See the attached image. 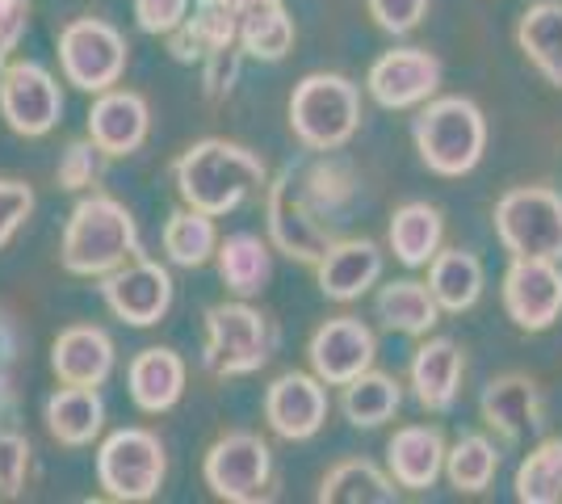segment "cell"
<instances>
[{
	"instance_id": "obj_1",
	"label": "cell",
	"mask_w": 562,
	"mask_h": 504,
	"mask_svg": "<svg viewBox=\"0 0 562 504\" xmlns=\"http://www.w3.org/2000/svg\"><path fill=\"white\" fill-rule=\"evenodd\" d=\"M260 186H265V160L227 139H202L177 160V190L186 206L214 219L235 211Z\"/></svg>"
},
{
	"instance_id": "obj_2",
	"label": "cell",
	"mask_w": 562,
	"mask_h": 504,
	"mask_svg": "<svg viewBox=\"0 0 562 504\" xmlns=\"http://www.w3.org/2000/svg\"><path fill=\"white\" fill-rule=\"evenodd\" d=\"M139 253V232L131 211L110 198V193H93L71 211L68 227H64V244H59V261L76 278H105L117 265H126Z\"/></svg>"
},
{
	"instance_id": "obj_3",
	"label": "cell",
	"mask_w": 562,
	"mask_h": 504,
	"mask_svg": "<svg viewBox=\"0 0 562 504\" xmlns=\"http://www.w3.org/2000/svg\"><path fill=\"white\" fill-rule=\"evenodd\" d=\"M361 126V93L349 76L315 72L290 97V131L311 152H336Z\"/></svg>"
},
{
	"instance_id": "obj_4",
	"label": "cell",
	"mask_w": 562,
	"mask_h": 504,
	"mask_svg": "<svg viewBox=\"0 0 562 504\" xmlns=\"http://www.w3.org/2000/svg\"><path fill=\"white\" fill-rule=\"evenodd\" d=\"M416 147L420 160L441 177H462L483 160L487 122L467 97H441L416 119Z\"/></svg>"
},
{
	"instance_id": "obj_5",
	"label": "cell",
	"mask_w": 562,
	"mask_h": 504,
	"mask_svg": "<svg viewBox=\"0 0 562 504\" xmlns=\"http://www.w3.org/2000/svg\"><path fill=\"white\" fill-rule=\"evenodd\" d=\"M495 232L513 257H562V198L546 186H525L499 198Z\"/></svg>"
},
{
	"instance_id": "obj_6",
	"label": "cell",
	"mask_w": 562,
	"mask_h": 504,
	"mask_svg": "<svg viewBox=\"0 0 562 504\" xmlns=\"http://www.w3.org/2000/svg\"><path fill=\"white\" fill-rule=\"evenodd\" d=\"M165 446L147 429H117L97 455V483L114 501H151L165 483Z\"/></svg>"
},
{
	"instance_id": "obj_7",
	"label": "cell",
	"mask_w": 562,
	"mask_h": 504,
	"mask_svg": "<svg viewBox=\"0 0 562 504\" xmlns=\"http://www.w3.org/2000/svg\"><path fill=\"white\" fill-rule=\"evenodd\" d=\"M269 361L265 315L248 303H218L206 312V370L214 379H239Z\"/></svg>"
},
{
	"instance_id": "obj_8",
	"label": "cell",
	"mask_w": 562,
	"mask_h": 504,
	"mask_svg": "<svg viewBox=\"0 0 562 504\" xmlns=\"http://www.w3.org/2000/svg\"><path fill=\"white\" fill-rule=\"evenodd\" d=\"M59 64H64L68 85L85 89V93H105V89H114L126 68V38L110 22L80 18V22L64 25V34H59Z\"/></svg>"
},
{
	"instance_id": "obj_9",
	"label": "cell",
	"mask_w": 562,
	"mask_h": 504,
	"mask_svg": "<svg viewBox=\"0 0 562 504\" xmlns=\"http://www.w3.org/2000/svg\"><path fill=\"white\" fill-rule=\"evenodd\" d=\"M206 483L218 501L257 504L273 483V455L257 433H227L206 450Z\"/></svg>"
},
{
	"instance_id": "obj_10",
	"label": "cell",
	"mask_w": 562,
	"mask_h": 504,
	"mask_svg": "<svg viewBox=\"0 0 562 504\" xmlns=\"http://www.w3.org/2000/svg\"><path fill=\"white\" fill-rule=\"evenodd\" d=\"M265 211H269V236L278 244L290 261L319 265L324 253L331 248V232H324L315 223V211L303 198V181L294 172H281L278 181L269 186L265 198Z\"/></svg>"
},
{
	"instance_id": "obj_11",
	"label": "cell",
	"mask_w": 562,
	"mask_h": 504,
	"mask_svg": "<svg viewBox=\"0 0 562 504\" xmlns=\"http://www.w3.org/2000/svg\"><path fill=\"white\" fill-rule=\"evenodd\" d=\"M0 114L25 139L47 135L64 114L59 80L38 64H9L0 80Z\"/></svg>"
},
{
	"instance_id": "obj_12",
	"label": "cell",
	"mask_w": 562,
	"mask_h": 504,
	"mask_svg": "<svg viewBox=\"0 0 562 504\" xmlns=\"http://www.w3.org/2000/svg\"><path fill=\"white\" fill-rule=\"evenodd\" d=\"M504 307L525 333H541L562 315V269L546 257H516L504 273Z\"/></svg>"
},
{
	"instance_id": "obj_13",
	"label": "cell",
	"mask_w": 562,
	"mask_h": 504,
	"mask_svg": "<svg viewBox=\"0 0 562 504\" xmlns=\"http://www.w3.org/2000/svg\"><path fill=\"white\" fill-rule=\"evenodd\" d=\"M101 294L117 320H126L135 328H151L165 320L168 303H172V278L156 261H131L105 273Z\"/></svg>"
},
{
	"instance_id": "obj_14",
	"label": "cell",
	"mask_w": 562,
	"mask_h": 504,
	"mask_svg": "<svg viewBox=\"0 0 562 504\" xmlns=\"http://www.w3.org/2000/svg\"><path fill=\"white\" fill-rule=\"evenodd\" d=\"M374 349H378L374 333H370L361 320L340 315V320H328V324L315 328L306 358H311V370L328 387H345V383H352L357 374L370 370Z\"/></svg>"
},
{
	"instance_id": "obj_15",
	"label": "cell",
	"mask_w": 562,
	"mask_h": 504,
	"mask_svg": "<svg viewBox=\"0 0 562 504\" xmlns=\"http://www.w3.org/2000/svg\"><path fill=\"white\" fill-rule=\"evenodd\" d=\"M441 85V59L424 47L386 51L370 68V93L386 110H412L437 93Z\"/></svg>"
},
{
	"instance_id": "obj_16",
	"label": "cell",
	"mask_w": 562,
	"mask_h": 504,
	"mask_svg": "<svg viewBox=\"0 0 562 504\" xmlns=\"http://www.w3.org/2000/svg\"><path fill=\"white\" fill-rule=\"evenodd\" d=\"M265 421L269 429L285 437V441H306L324 429L328 421V395H324V379L315 374H281L278 383L265 395Z\"/></svg>"
},
{
	"instance_id": "obj_17",
	"label": "cell",
	"mask_w": 562,
	"mask_h": 504,
	"mask_svg": "<svg viewBox=\"0 0 562 504\" xmlns=\"http://www.w3.org/2000/svg\"><path fill=\"white\" fill-rule=\"evenodd\" d=\"M147 101L139 93H105L97 97V105L89 110V139H93L105 156H131L139 152L147 139Z\"/></svg>"
},
{
	"instance_id": "obj_18",
	"label": "cell",
	"mask_w": 562,
	"mask_h": 504,
	"mask_svg": "<svg viewBox=\"0 0 562 504\" xmlns=\"http://www.w3.org/2000/svg\"><path fill=\"white\" fill-rule=\"evenodd\" d=\"M50 370L59 374V383L68 387H101L114 370V340L101 328L76 324V328L59 333V340H55Z\"/></svg>"
},
{
	"instance_id": "obj_19",
	"label": "cell",
	"mask_w": 562,
	"mask_h": 504,
	"mask_svg": "<svg viewBox=\"0 0 562 504\" xmlns=\"http://www.w3.org/2000/svg\"><path fill=\"white\" fill-rule=\"evenodd\" d=\"M378 273H382V248L374 240L331 244L319 261V290L336 303H349L374 287Z\"/></svg>"
},
{
	"instance_id": "obj_20",
	"label": "cell",
	"mask_w": 562,
	"mask_h": 504,
	"mask_svg": "<svg viewBox=\"0 0 562 504\" xmlns=\"http://www.w3.org/2000/svg\"><path fill=\"white\" fill-rule=\"evenodd\" d=\"M386 462H391V480L398 488L424 492V488L437 483L441 467H446V441H441V433L428 429V425H407V429H398L391 437Z\"/></svg>"
},
{
	"instance_id": "obj_21",
	"label": "cell",
	"mask_w": 562,
	"mask_h": 504,
	"mask_svg": "<svg viewBox=\"0 0 562 504\" xmlns=\"http://www.w3.org/2000/svg\"><path fill=\"white\" fill-rule=\"evenodd\" d=\"M462 370H467V361H462V349L453 345V340H428L416 349V358H412V387H416V400H420L428 412H446L453 408V400H458V383H462Z\"/></svg>"
},
{
	"instance_id": "obj_22",
	"label": "cell",
	"mask_w": 562,
	"mask_h": 504,
	"mask_svg": "<svg viewBox=\"0 0 562 504\" xmlns=\"http://www.w3.org/2000/svg\"><path fill=\"white\" fill-rule=\"evenodd\" d=\"M235 18L239 13H235L232 4H223V0H198L193 18H186L172 30V55L181 64H193V59H206L214 51L232 47L235 38H239V22Z\"/></svg>"
},
{
	"instance_id": "obj_23",
	"label": "cell",
	"mask_w": 562,
	"mask_h": 504,
	"mask_svg": "<svg viewBox=\"0 0 562 504\" xmlns=\"http://www.w3.org/2000/svg\"><path fill=\"white\" fill-rule=\"evenodd\" d=\"M131 400L143 412H168L186 391V361L172 349H143L131 361Z\"/></svg>"
},
{
	"instance_id": "obj_24",
	"label": "cell",
	"mask_w": 562,
	"mask_h": 504,
	"mask_svg": "<svg viewBox=\"0 0 562 504\" xmlns=\"http://www.w3.org/2000/svg\"><path fill=\"white\" fill-rule=\"evenodd\" d=\"M483 421L499 429L508 441H516L525 429L541 425V395L538 387L520 374H504L483 391Z\"/></svg>"
},
{
	"instance_id": "obj_25",
	"label": "cell",
	"mask_w": 562,
	"mask_h": 504,
	"mask_svg": "<svg viewBox=\"0 0 562 504\" xmlns=\"http://www.w3.org/2000/svg\"><path fill=\"white\" fill-rule=\"evenodd\" d=\"M105 425V404L97 387H68L47 400V429L64 446H89Z\"/></svg>"
},
{
	"instance_id": "obj_26",
	"label": "cell",
	"mask_w": 562,
	"mask_h": 504,
	"mask_svg": "<svg viewBox=\"0 0 562 504\" xmlns=\"http://www.w3.org/2000/svg\"><path fill=\"white\" fill-rule=\"evenodd\" d=\"M516 43L520 51L538 64V72L562 89V4L559 0H541L533 9H525V18L516 25Z\"/></svg>"
},
{
	"instance_id": "obj_27",
	"label": "cell",
	"mask_w": 562,
	"mask_h": 504,
	"mask_svg": "<svg viewBox=\"0 0 562 504\" xmlns=\"http://www.w3.org/2000/svg\"><path fill=\"white\" fill-rule=\"evenodd\" d=\"M428 290L437 294V303L446 312H470L483 294V265L474 253H462V248H449V253H437L432 257V269H428Z\"/></svg>"
},
{
	"instance_id": "obj_28",
	"label": "cell",
	"mask_w": 562,
	"mask_h": 504,
	"mask_svg": "<svg viewBox=\"0 0 562 504\" xmlns=\"http://www.w3.org/2000/svg\"><path fill=\"white\" fill-rule=\"evenodd\" d=\"M446 223L441 211L428 202H407L391 215V248L403 265H428L441 248Z\"/></svg>"
},
{
	"instance_id": "obj_29",
	"label": "cell",
	"mask_w": 562,
	"mask_h": 504,
	"mask_svg": "<svg viewBox=\"0 0 562 504\" xmlns=\"http://www.w3.org/2000/svg\"><path fill=\"white\" fill-rule=\"evenodd\" d=\"M239 43L252 59H269V64L285 59V51L294 47V22H290L285 4L281 0L248 4L239 13Z\"/></svg>"
},
{
	"instance_id": "obj_30",
	"label": "cell",
	"mask_w": 562,
	"mask_h": 504,
	"mask_svg": "<svg viewBox=\"0 0 562 504\" xmlns=\"http://www.w3.org/2000/svg\"><path fill=\"white\" fill-rule=\"evenodd\" d=\"M218 273L227 290L235 294H260L269 273H273V257H269V244L252 236V232H239V236H227L218 244Z\"/></svg>"
},
{
	"instance_id": "obj_31",
	"label": "cell",
	"mask_w": 562,
	"mask_h": 504,
	"mask_svg": "<svg viewBox=\"0 0 562 504\" xmlns=\"http://www.w3.org/2000/svg\"><path fill=\"white\" fill-rule=\"evenodd\" d=\"M374 307H378V320L386 328L407 336H424L437 324V315H441L437 294L428 287H420V282H391V287H382Z\"/></svg>"
},
{
	"instance_id": "obj_32",
	"label": "cell",
	"mask_w": 562,
	"mask_h": 504,
	"mask_svg": "<svg viewBox=\"0 0 562 504\" xmlns=\"http://www.w3.org/2000/svg\"><path fill=\"white\" fill-rule=\"evenodd\" d=\"M319 501L324 504H391L395 501V488L391 480L378 471L374 462L366 458H349L340 467H331L324 483H319Z\"/></svg>"
},
{
	"instance_id": "obj_33",
	"label": "cell",
	"mask_w": 562,
	"mask_h": 504,
	"mask_svg": "<svg viewBox=\"0 0 562 504\" xmlns=\"http://www.w3.org/2000/svg\"><path fill=\"white\" fill-rule=\"evenodd\" d=\"M403 404V391L391 374H378V370H366L357 374L352 383H345V416H349L357 429H378L386 425L391 416Z\"/></svg>"
},
{
	"instance_id": "obj_34",
	"label": "cell",
	"mask_w": 562,
	"mask_h": 504,
	"mask_svg": "<svg viewBox=\"0 0 562 504\" xmlns=\"http://www.w3.org/2000/svg\"><path fill=\"white\" fill-rule=\"evenodd\" d=\"M165 253L172 265L198 269L218 253V232H214V215L206 211H172L165 223Z\"/></svg>"
},
{
	"instance_id": "obj_35",
	"label": "cell",
	"mask_w": 562,
	"mask_h": 504,
	"mask_svg": "<svg viewBox=\"0 0 562 504\" xmlns=\"http://www.w3.org/2000/svg\"><path fill=\"white\" fill-rule=\"evenodd\" d=\"M516 501L554 504L562 501V437L541 441L516 471Z\"/></svg>"
},
{
	"instance_id": "obj_36",
	"label": "cell",
	"mask_w": 562,
	"mask_h": 504,
	"mask_svg": "<svg viewBox=\"0 0 562 504\" xmlns=\"http://www.w3.org/2000/svg\"><path fill=\"white\" fill-rule=\"evenodd\" d=\"M495 467H499V455H495V446L487 437H479V433H470L462 437L453 450L446 455V471H449V483L458 488V492H483L487 483L495 480Z\"/></svg>"
},
{
	"instance_id": "obj_37",
	"label": "cell",
	"mask_w": 562,
	"mask_h": 504,
	"mask_svg": "<svg viewBox=\"0 0 562 504\" xmlns=\"http://www.w3.org/2000/svg\"><path fill=\"white\" fill-rule=\"evenodd\" d=\"M101 165H105V152L93 144V139H76L68 144L64 160H59V190H89L97 177H101Z\"/></svg>"
},
{
	"instance_id": "obj_38",
	"label": "cell",
	"mask_w": 562,
	"mask_h": 504,
	"mask_svg": "<svg viewBox=\"0 0 562 504\" xmlns=\"http://www.w3.org/2000/svg\"><path fill=\"white\" fill-rule=\"evenodd\" d=\"M30 471V441L18 433H0V496H18Z\"/></svg>"
},
{
	"instance_id": "obj_39",
	"label": "cell",
	"mask_w": 562,
	"mask_h": 504,
	"mask_svg": "<svg viewBox=\"0 0 562 504\" xmlns=\"http://www.w3.org/2000/svg\"><path fill=\"white\" fill-rule=\"evenodd\" d=\"M30 211H34V190L25 181H0V248L18 236Z\"/></svg>"
},
{
	"instance_id": "obj_40",
	"label": "cell",
	"mask_w": 562,
	"mask_h": 504,
	"mask_svg": "<svg viewBox=\"0 0 562 504\" xmlns=\"http://www.w3.org/2000/svg\"><path fill=\"white\" fill-rule=\"evenodd\" d=\"M366 4H370V18L386 34H412L424 22V9H428V0H366Z\"/></svg>"
},
{
	"instance_id": "obj_41",
	"label": "cell",
	"mask_w": 562,
	"mask_h": 504,
	"mask_svg": "<svg viewBox=\"0 0 562 504\" xmlns=\"http://www.w3.org/2000/svg\"><path fill=\"white\" fill-rule=\"evenodd\" d=\"M189 18V0H135V22L143 34H172Z\"/></svg>"
},
{
	"instance_id": "obj_42",
	"label": "cell",
	"mask_w": 562,
	"mask_h": 504,
	"mask_svg": "<svg viewBox=\"0 0 562 504\" xmlns=\"http://www.w3.org/2000/svg\"><path fill=\"white\" fill-rule=\"evenodd\" d=\"M235 80H239V51L223 47L202 59V85H206V97H211V101L232 93Z\"/></svg>"
},
{
	"instance_id": "obj_43",
	"label": "cell",
	"mask_w": 562,
	"mask_h": 504,
	"mask_svg": "<svg viewBox=\"0 0 562 504\" xmlns=\"http://www.w3.org/2000/svg\"><path fill=\"white\" fill-rule=\"evenodd\" d=\"M30 22V0H0V55H13Z\"/></svg>"
},
{
	"instance_id": "obj_44",
	"label": "cell",
	"mask_w": 562,
	"mask_h": 504,
	"mask_svg": "<svg viewBox=\"0 0 562 504\" xmlns=\"http://www.w3.org/2000/svg\"><path fill=\"white\" fill-rule=\"evenodd\" d=\"M13 354H18V340H13V328L0 320V387L9 383V370H13Z\"/></svg>"
},
{
	"instance_id": "obj_45",
	"label": "cell",
	"mask_w": 562,
	"mask_h": 504,
	"mask_svg": "<svg viewBox=\"0 0 562 504\" xmlns=\"http://www.w3.org/2000/svg\"><path fill=\"white\" fill-rule=\"evenodd\" d=\"M223 4H232L235 13H244V9H248V4H260V0H223Z\"/></svg>"
},
{
	"instance_id": "obj_46",
	"label": "cell",
	"mask_w": 562,
	"mask_h": 504,
	"mask_svg": "<svg viewBox=\"0 0 562 504\" xmlns=\"http://www.w3.org/2000/svg\"><path fill=\"white\" fill-rule=\"evenodd\" d=\"M4 59H9V55H0V80H4Z\"/></svg>"
}]
</instances>
